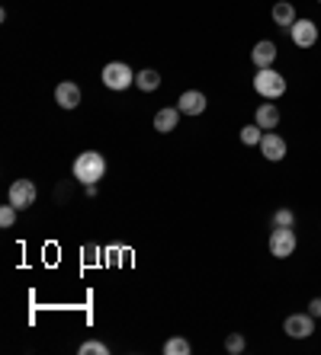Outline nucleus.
<instances>
[{
  "instance_id": "obj_6",
  "label": "nucleus",
  "mask_w": 321,
  "mask_h": 355,
  "mask_svg": "<svg viewBox=\"0 0 321 355\" xmlns=\"http://www.w3.org/2000/svg\"><path fill=\"white\" fill-rule=\"evenodd\" d=\"M35 202V182L33 180H13L10 182V205H17L19 211Z\"/></svg>"
},
{
  "instance_id": "obj_24",
  "label": "nucleus",
  "mask_w": 321,
  "mask_h": 355,
  "mask_svg": "<svg viewBox=\"0 0 321 355\" xmlns=\"http://www.w3.org/2000/svg\"><path fill=\"white\" fill-rule=\"evenodd\" d=\"M318 3H321V0H318Z\"/></svg>"
},
{
  "instance_id": "obj_12",
  "label": "nucleus",
  "mask_w": 321,
  "mask_h": 355,
  "mask_svg": "<svg viewBox=\"0 0 321 355\" xmlns=\"http://www.w3.org/2000/svg\"><path fill=\"white\" fill-rule=\"evenodd\" d=\"M180 116H183V112H180V109H177V106L158 109V112H154V128H158V132H160V135H170V132H174V128H177Z\"/></svg>"
},
{
  "instance_id": "obj_23",
  "label": "nucleus",
  "mask_w": 321,
  "mask_h": 355,
  "mask_svg": "<svg viewBox=\"0 0 321 355\" xmlns=\"http://www.w3.org/2000/svg\"><path fill=\"white\" fill-rule=\"evenodd\" d=\"M308 314H312V317H321V297H312V304H308Z\"/></svg>"
},
{
  "instance_id": "obj_7",
  "label": "nucleus",
  "mask_w": 321,
  "mask_h": 355,
  "mask_svg": "<svg viewBox=\"0 0 321 355\" xmlns=\"http://www.w3.org/2000/svg\"><path fill=\"white\" fill-rule=\"evenodd\" d=\"M289 39H293V45H299V49H312L315 42H318V26H315L312 19H296L293 29H289Z\"/></svg>"
},
{
  "instance_id": "obj_4",
  "label": "nucleus",
  "mask_w": 321,
  "mask_h": 355,
  "mask_svg": "<svg viewBox=\"0 0 321 355\" xmlns=\"http://www.w3.org/2000/svg\"><path fill=\"white\" fill-rule=\"evenodd\" d=\"M299 240H296V231L293 227H273L270 234V257L277 259H289L293 253H296Z\"/></svg>"
},
{
  "instance_id": "obj_15",
  "label": "nucleus",
  "mask_w": 321,
  "mask_h": 355,
  "mask_svg": "<svg viewBox=\"0 0 321 355\" xmlns=\"http://www.w3.org/2000/svg\"><path fill=\"white\" fill-rule=\"evenodd\" d=\"M135 87L142 93H154L160 87V74L158 71H151V67H145V71H138L135 74Z\"/></svg>"
},
{
  "instance_id": "obj_21",
  "label": "nucleus",
  "mask_w": 321,
  "mask_h": 355,
  "mask_svg": "<svg viewBox=\"0 0 321 355\" xmlns=\"http://www.w3.org/2000/svg\"><path fill=\"white\" fill-rule=\"evenodd\" d=\"M17 211H19V208L10 205V202L0 208V227H13V221H17Z\"/></svg>"
},
{
  "instance_id": "obj_9",
  "label": "nucleus",
  "mask_w": 321,
  "mask_h": 355,
  "mask_svg": "<svg viewBox=\"0 0 321 355\" xmlns=\"http://www.w3.org/2000/svg\"><path fill=\"white\" fill-rule=\"evenodd\" d=\"M261 154L270 160V164H279V160L286 157V141L279 138L277 132H267L261 141Z\"/></svg>"
},
{
  "instance_id": "obj_10",
  "label": "nucleus",
  "mask_w": 321,
  "mask_h": 355,
  "mask_svg": "<svg viewBox=\"0 0 321 355\" xmlns=\"http://www.w3.org/2000/svg\"><path fill=\"white\" fill-rule=\"evenodd\" d=\"M55 103H58L61 109H77L81 106V87L71 80L58 83V87H55Z\"/></svg>"
},
{
  "instance_id": "obj_2",
  "label": "nucleus",
  "mask_w": 321,
  "mask_h": 355,
  "mask_svg": "<svg viewBox=\"0 0 321 355\" xmlns=\"http://www.w3.org/2000/svg\"><path fill=\"white\" fill-rule=\"evenodd\" d=\"M254 90L263 99H279L286 93V77L279 74L277 67H261V71L254 74Z\"/></svg>"
},
{
  "instance_id": "obj_18",
  "label": "nucleus",
  "mask_w": 321,
  "mask_h": 355,
  "mask_svg": "<svg viewBox=\"0 0 321 355\" xmlns=\"http://www.w3.org/2000/svg\"><path fill=\"white\" fill-rule=\"evenodd\" d=\"M164 352H167V355H190V343H186V339H180V336H174V339H167V343H164Z\"/></svg>"
},
{
  "instance_id": "obj_19",
  "label": "nucleus",
  "mask_w": 321,
  "mask_h": 355,
  "mask_svg": "<svg viewBox=\"0 0 321 355\" xmlns=\"http://www.w3.org/2000/svg\"><path fill=\"white\" fill-rule=\"evenodd\" d=\"M225 352H231V355L245 352V336H241V333H229V336H225Z\"/></svg>"
},
{
  "instance_id": "obj_22",
  "label": "nucleus",
  "mask_w": 321,
  "mask_h": 355,
  "mask_svg": "<svg viewBox=\"0 0 321 355\" xmlns=\"http://www.w3.org/2000/svg\"><path fill=\"white\" fill-rule=\"evenodd\" d=\"M100 259V247H93V243H87L84 247V266H93Z\"/></svg>"
},
{
  "instance_id": "obj_14",
  "label": "nucleus",
  "mask_w": 321,
  "mask_h": 355,
  "mask_svg": "<svg viewBox=\"0 0 321 355\" xmlns=\"http://www.w3.org/2000/svg\"><path fill=\"white\" fill-rule=\"evenodd\" d=\"M270 17H273V23H277L279 29H286V33H289V29H293V23H296V19H299V17H296V7H293L289 0H279L277 7L270 10Z\"/></svg>"
},
{
  "instance_id": "obj_8",
  "label": "nucleus",
  "mask_w": 321,
  "mask_h": 355,
  "mask_svg": "<svg viewBox=\"0 0 321 355\" xmlns=\"http://www.w3.org/2000/svg\"><path fill=\"white\" fill-rule=\"evenodd\" d=\"M277 42H270V39H261L257 45L251 49V61H254V67L261 71V67H273L277 64Z\"/></svg>"
},
{
  "instance_id": "obj_13",
  "label": "nucleus",
  "mask_w": 321,
  "mask_h": 355,
  "mask_svg": "<svg viewBox=\"0 0 321 355\" xmlns=\"http://www.w3.org/2000/svg\"><path fill=\"white\" fill-rule=\"evenodd\" d=\"M254 122L261 125L263 132H273L279 125V109H277V103H261L257 106V112H254Z\"/></svg>"
},
{
  "instance_id": "obj_16",
  "label": "nucleus",
  "mask_w": 321,
  "mask_h": 355,
  "mask_svg": "<svg viewBox=\"0 0 321 355\" xmlns=\"http://www.w3.org/2000/svg\"><path fill=\"white\" fill-rule=\"evenodd\" d=\"M263 128L257 122L254 125H245V128H241V144H247V148H261V141H263Z\"/></svg>"
},
{
  "instance_id": "obj_11",
  "label": "nucleus",
  "mask_w": 321,
  "mask_h": 355,
  "mask_svg": "<svg viewBox=\"0 0 321 355\" xmlns=\"http://www.w3.org/2000/svg\"><path fill=\"white\" fill-rule=\"evenodd\" d=\"M177 109L183 112V116H203V112H206V93H199V90H186L183 96H180Z\"/></svg>"
},
{
  "instance_id": "obj_5",
  "label": "nucleus",
  "mask_w": 321,
  "mask_h": 355,
  "mask_svg": "<svg viewBox=\"0 0 321 355\" xmlns=\"http://www.w3.org/2000/svg\"><path fill=\"white\" fill-rule=\"evenodd\" d=\"M283 333L289 339H308L315 333V317L305 311V314H289L286 323H283Z\"/></svg>"
},
{
  "instance_id": "obj_1",
  "label": "nucleus",
  "mask_w": 321,
  "mask_h": 355,
  "mask_svg": "<svg viewBox=\"0 0 321 355\" xmlns=\"http://www.w3.org/2000/svg\"><path fill=\"white\" fill-rule=\"evenodd\" d=\"M103 173H106V157H103L100 150H84V154H77L74 160V180L90 186V182H100Z\"/></svg>"
},
{
  "instance_id": "obj_17",
  "label": "nucleus",
  "mask_w": 321,
  "mask_h": 355,
  "mask_svg": "<svg viewBox=\"0 0 321 355\" xmlns=\"http://www.w3.org/2000/svg\"><path fill=\"white\" fill-rule=\"evenodd\" d=\"M273 227H296V211H293V208H277Z\"/></svg>"
},
{
  "instance_id": "obj_20",
  "label": "nucleus",
  "mask_w": 321,
  "mask_h": 355,
  "mask_svg": "<svg viewBox=\"0 0 321 355\" xmlns=\"http://www.w3.org/2000/svg\"><path fill=\"white\" fill-rule=\"evenodd\" d=\"M110 352V346L106 343H100V339H90V343H84L81 346V355H106Z\"/></svg>"
},
{
  "instance_id": "obj_3",
  "label": "nucleus",
  "mask_w": 321,
  "mask_h": 355,
  "mask_svg": "<svg viewBox=\"0 0 321 355\" xmlns=\"http://www.w3.org/2000/svg\"><path fill=\"white\" fill-rule=\"evenodd\" d=\"M100 77H103V83H106V90H116V93L129 90V87L135 83V74H132V67H129L126 61H113V64H106Z\"/></svg>"
}]
</instances>
